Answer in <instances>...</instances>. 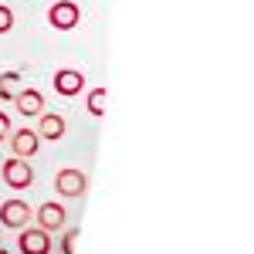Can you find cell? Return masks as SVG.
<instances>
[{"mask_svg":"<svg viewBox=\"0 0 254 254\" xmlns=\"http://www.w3.org/2000/svg\"><path fill=\"white\" fill-rule=\"evenodd\" d=\"M105 102H109V92H105V85H98V88H92L88 92V112L95 119L105 116Z\"/></svg>","mask_w":254,"mask_h":254,"instance_id":"12","label":"cell"},{"mask_svg":"<svg viewBox=\"0 0 254 254\" xmlns=\"http://www.w3.org/2000/svg\"><path fill=\"white\" fill-rule=\"evenodd\" d=\"M7 136H10V116H7V112H0V142H3Z\"/></svg>","mask_w":254,"mask_h":254,"instance_id":"15","label":"cell"},{"mask_svg":"<svg viewBox=\"0 0 254 254\" xmlns=\"http://www.w3.org/2000/svg\"><path fill=\"white\" fill-rule=\"evenodd\" d=\"M34 220V210L24 203V200H3L0 203V224L7 227V231H20V227H27Z\"/></svg>","mask_w":254,"mask_h":254,"instance_id":"4","label":"cell"},{"mask_svg":"<svg viewBox=\"0 0 254 254\" xmlns=\"http://www.w3.org/2000/svg\"><path fill=\"white\" fill-rule=\"evenodd\" d=\"M14 105H17L20 116H41L44 112V95H41L38 88H20L17 95H14Z\"/></svg>","mask_w":254,"mask_h":254,"instance_id":"9","label":"cell"},{"mask_svg":"<svg viewBox=\"0 0 254 254\" xmlns=\"http://www.w3.org/2000/svg\"><path fill=\"white\" fill-rule=\"evenodd\" d=\"M17 248L20 254H51V234H44L41 227H20V237H17Z\"/></svg>","mask_w":254,"mask_h":254,"instance_id":"6","label":"cell"},{"mask_svg":"<svg viewBox=\"0 0 254 254\" xmlns=\"http://www.w3.org/2000/svg\"><path fill=\"white\" fill-rule=\"evenodd\" d=\"M51 85H55V92H58L61 98H75L81 88H85V75H81L78 68H58Z\"/></svg>","mask_w":254,"mask_h":254,"instance_id":"7","label":"cell"},{"mask_svg":"<svg viewBox=\"0 0 254 254\" xmlns=\"http://www.w3.org/2000/svg\"><path fill=\"white\" fill-rule=\"evenodd\" d=\"M75 244H78V227H68L61 237V254H75Z\"/></svg>","mask_w":254,"mask_h":254,"instance_id":"13","label":"cell"},{"mask_svg":"<svg viewBox=\"0 0 254 254\" xmlns=\"http://www.w3.org/2000/svg\"><path fill=\"white\" fill-rule=\"evenodd\" d=\"M0 176H3V183H7L10 190H27V187L34 183V166H31L27 159H20V156H10L3 163Z\"/></svg>","mask_w":254,"mask_h":254,"instance_id":"2","label":"cell"},{"mask_svg":"<svg viewBox=\"0 0 254 254\" xmlns=\"http://www.w3.org/2000/svg\"><path fill=\"white\" fill-rule=\"evenodd\" d=\"M10 149H14V156H20V159H31L34 153H38V146H41V136L34 132V129H17V132H10Z\"/></svg>","mask_w":254,"mask_h":254,"instance_id":"8","label":"cell"},{"mask_svg":"<svg viewBox=\"0 0 254 254\" xmlns=\"http://www.w3.org/2000/svg\"><path fill=\"white\" fill-rule=\"evenodd\" d=\"M78 20H81V10L75 0H58V3L48 7V24L55 31H71V27H78Z\"/></svg>","mask_w":254,"mask_h":254,"instance_id":"3","label":"cell"},{"mask_svg":"<svg viewBox=\"0 0 254 254\" xmlns=\"http://www.w3.org/2000/svg\"><path fill=\"white\" fill-rule=\"evenodd\" d=\"M20 88H24V75L20 71H3L0 75V102H14Z\"/></svg>","mask_w":254,"mask_h":254,"instance_id":"11","label":"cell"},{"mask_svg":"<svg viewBox=\"0 0 254 254\" xmlns=\"http://www.w3.org/2000/svg\"><path fill=\"white\" fill-rule=\"evenodd\" d=\"M38 136L58 142V139L64 136V119H61L58 112H41L38 116Z\"/></svg>","mask_w":254,"mask_h":254,"instance_id":"10","label":"cell"},{"mask_svg":"<svg viewBox=\"0 0 254 254\" xmlns=\"http://www.w3.org/2000/svg\"><path fill=\"white\" fill-rule=\"evenodd\" d=\"M10 27H14V10L7 3H0V34H7Z\"/></svg>","mask_w":254,"mask_h":254,"instance_id":"14","label":"cell"},{"mask_svg":"<svg viewBox=\"0 0 254 254\" xmlns=\"http://www.w3.org/2000/svg\"><path fill=\"white\" fill-rule=\"evenodd\" d=\"M0 254H10V251H3V248H0Z\"/></svg>","mask_w":254,"mask_h":254,"instance_id":"16","label":"cell"},{"mask_svg":"<svg viewBox=\"0 0 254 254\" xmlns=\"http://www.w3.org/2000/svg\"><path fill=\"white\" fill-rule=\"evenodd\" d=\"M55 190L61 196H68V200H78V196L88 193V176L81 173V170H75V166H64L55 176Z\"/></svg>","mask_w":254,"mask_h":254,"instance_id":"1","label":"cell"},{"mask_svg":"<svg viewBox=\"0 0 254 254\" xmlns=\"http://www.w3.org/2000/svg\"><path fill=\"white\" fill-rule=\"evenodd\" d=\"M34 220H38V227L44 231V234H58V231H64V224H68V210L61 207V203H41L38 210H34Z\"/></svg>","mask_w":254,"mask_h":254,"instance_id":"5","label":"cell"}]
</instances>
